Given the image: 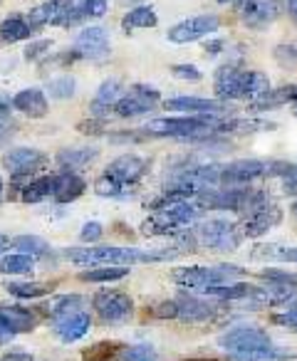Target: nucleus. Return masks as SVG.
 Segmentation results:
<instances>
[{
  "label": "nucleus",
  "instance_id": "nucleus-1",
  "mask_svg": "<svg viewBox=\"0 0 297 361\" xmlns=\"http://www.w3.org/2000/svg\"><path fill=\"white\" fill-rule=\"evenodd\" d=\"M213 92L221 102L250 99L255 102L265 92H270V80L257 70H243L241 65H221L213 75Z\"/></svg>",
  "mask_w": 297,
  "mask_h": 361
},
{
  "label": "nucleus",
  "instance_id": "nucleus-2",
  "mask_svg": "<svg viewBox=\"0 0 297 361\" xmlns=\"http://www.w3.org/2000/svg\"><path fill=\"white\" fill-rule=\"evenodd\" d=\"M62 255L77 265H139V262H162L176 255V250H139V247H111V245H90V247H67Z\"/></svg>",
  "mask_w": 297,
  "mask_h": 361
},
{
  "label": "nucleus",
  "instance_id": "nucleus-3",
  "mask_svg": "<svg viewBox=\"0 0 297 361\" xmlns=\"http://www.w3.org/2000/svg\"><path fill=\"white\" fill-rule=\"evenodd\" d=\"M243 270L236 265H218V267H201V265H191V267H176L171 272L174 282L186 290H201L206 292L208 287H218V285H228L236 277H241Z\"/></svg>",
  "mask_w": 297,
  "mask_h": 361
},
{
  "label": "nucleus",
  "instance_id": "nucleus-4",
  "mask_svg": "<svg viewBox=\"0 0 297 361\" xmlns=\"http://www.w3.org/2000/svg\"><path fill=\"white\" fill-rule=\"evenodd\" d=\"M282 166L275 161H262V159H241L233 164L223 166L221 171V186L233 188V186H248L253 180L265 178L270 173H277Z\"/></svg>",
  "mask_w": 297,
  "mask_h": 361
},
{
  "label": "nucleus",
  "instance_id": "nucleus-5",
  "mask_svg": "<svg viewBox=\"0 0 297 361\" xmlns=\"http://www.w3.org/2000/svg\"><path fill=\"white\" fill-rule=\"evenodd\" d=\"M198 240H201V245H206L208 250L233 252L241 245L243 235L236 223L223 221V218H211V221H203L201 226H198Z\"/></svg>",
  "mask_w": 297,
  "mask_h": 361
},
{
  "label": "nucleus",
  "instance_id": "nucleus-6",
  "mask_svg": "<svg viewBox=\"0 0 297 361\" xmlns=\"http://www.w3.org/2000/svg\"><path fill=\"white\" fill-rule=\"evenodd\" d=\"M92 307L95 312L102 317L104 322H111V324H119V322H126L134 312V302H131L129 295L116 290H102L92 297Z\"/></svg>",
  "mask_w": 297,
  "mask_h": 361
},
{
  "label": "nucleus",
  "instance_id": "nucleus-7",
  "mask_svg": "<svg viewBox=\"0 0 297 361\" xmlns=\"http://www.w3.org/2000/svg\"><path fill=\"white\" fill-rule=\"evenodd\" d=\"M218 346L231 354L236 351H257V349H270L272 339L267 336V331L257 329V326H236V329L226 331V334L218 339Z\"/></svg>",
  "mask_w": 297,
  "mask_h": 361
},
{
  "label": "nucleus",
  "instance_id": "nucleus-8",
  "mask_svg": "<svg viewBox=\"0 0 297 361\" xmlns=\"http://www.w3.org/2000/svg\"><path fill=\"white\" fill-rule=\"evenodd\" d=\"M221 27V20L216 16H193L186 20L176 23L174 27H169L166 37L174 45H188L193 40H201V37L211 35Z\"/></svg>",
  "mask_w": 297,
  "mask_h": 361
},
{
  "label": "nucleus",
  "instance_id": "nucleus-9",
  "mask_svg": "<svg viewBox=\"0 0 297 361\" xmlns=\"http://www.w3.org/2000/svg\"><path fill=\"white\" fill-rule=\"evenodd\" d=\"M159 102V92L149 85H134L119 102L114 104V114L131 119V116H141L149 114V111L157 106Z\"/></svg>",
  "mask_w": 297,
  "mask_h": 361
},
{
  "label": "nucleus",
  "instance_id": "nucleus-10",
  "mask_svg": "<svg viewBox=\"0 0 297 361\" xmlns=\"http://www.w3.org/2000/svg\"><path fill=\"white\" fill-rule=\"evenodd\" d=\"M285 8V0H241L238 3V13H241L243 23L248 27L262 30L267 27Z\"/></svg>",
  "mask_w": 297,
  "mask_h": 361
},
{
  "label": "nucleus",
  "instance_id": "nucleus-11",
  "mask_svg": "<svg viewBox=\"0 0 297 361\" xmlns=\"http://www.w3.org/2000/svg\"><path fill=\"white\" fill-rule=\"evenodd\" d=\"M72 50H75V55L82 57V60H104V57L109 55V35H107L104 27L92 25L77 35Z\"/></svg>",
  "mask_w": 297,
  "mask_h": 361
},
{
  "label": "nucleus",
  "instance_id": "nucleus-12",
  "mask_svg": "<svg viewBox=\"0 0 297 361\" xmlns=\"http://www.w3.org/2000/svg\"><path fill=\"white\" fill-rule=\"evenodd\" d=\"M37 326V317L30 310L16 305L0 307V341L11 339L16 334H28Z\"/></svg>",
  "mask_w": 297,
  "mask_h": 361
},
{
  "label": "nucleus",
  "instance_id": "nucleus-13",
  "mask_svg": "<svg viewBox=\"0 0 297 361\" xmlns=\"http://www.w3.org/2000/svg\"><path fill=\"white\" fill-rule=\"evenodd\" d=\"M47 156L37 149H28V146H20V149H11L3 159V166L11 176L20 178V176H30L32 171H37L40 166H45Z\"/></svg>",
  "mask_w": 297,
  "mask_h": 361
},
{
  "label": "nucleus",
  "instance_id": "nucleus-14",
  "mask_svg": "<svg viewBox=\"0 0 297 361\" xmlns=\"http://www.w3.org/2000/svg\"><path fill=\"white\" fill-rule=\"evenodd\" d=\"M174 302H176V319L178 322H208V319H213V317H218V312H221L218 305L206 302V300H198V297L186 295V292H181Z\"/></svg>",
  "mask_w": 297,
  "mask_h": 361
},
{
  "label": "nucleus",
  "instance_id": "nucleus-15",
  "mask_svg": "<svg viewBox=\"0 0 297 361\" xmlns=\"http://www.w3.org/2000/svg\"><path fill=\"white\" fill-rule=\"evenodd\" d=\"M146 169H149V161L141 159V156H119V159L107 166L104 173L114 176L116 180H121L129 188L134 183H139V178L146 173Z\"/></svg>",
  "mask_w": 297,
  "mask_h": 361
},
{
  "label": "nucleus",
  "instance_id": "nucleus-16",
  "mask_svg": "<svg viewBox=\"0 0 297 361\" xmlns=\"http://www.w3.org/2000/svg\"><path fill=\"white\" fill-rule=\"evenodd\" d=\"M228 102H213L203 97H171L164 102L169 111H181V114H223Z\"/></svg>",
  "mask_w": 297,
  "mask_h": 361
},
{
  "label": "nucleus",
  "instance_id": "nucleus-17",
  "mask_svg": "<svg viewBox=\"0 0 297 361\" xmlns=\"http://www.w3.org/2000/svg\"><path fill=\"white\" fill-rule=\"evenodd\" d=\"M280 221H282V211L277 206H272V203H267L265 208H260V211H255L253 216L246 218V235L260 238L267 231H272Z\"/></svg>",
  "mask_w": 297,
  "mask_h": 361
},
{
  "label": "nucleus",
  "instance_id": "nucleus-18",
  "mask_svg": "<svg viewBox=\"0 0 297 361\" xmlns=\"http://www.w3.org/2000/svg\"><path fill=\"white\" fill-rule=\"evenodd\" d=\"M92 326V319L87 312H72V314L67 317H60V319H55V331L57 336H60L62 341H77L82 339V336L90 331Z\"/></svg>",
  "mask_w": 297,
  "mask_h": 361
},
{
  "label": "nucleus",
  "instance_id": "nucleus-19",
  "mask_svg": "<svg viewBox=\"0 0 297 361\" xmlns=\"http://www.w3.org/2000/svg\"><path fill=\"white\" fill-rule=\"evenodd\" d=\"M97 156H99V149H97V146H70V149L57 151L55 161L65 171H77V169H85V166H90Z\"/></svg>",
  "mask_w": 297,
  "mask_h": 361
},
{
  "label": "nucleus",
  "instance_id": "nucleus-20",
  "mask_svg": "<svg viewBox=\"0 0 297 361\" xmlns=\"http://www.w3.org/2000/svg\"><path fill=\"white\" fill-rule=\"evenodd\" d=\"M124 97V90H121V82L116 80H104L99 85V90H97V97L95 102H92V111L99 116L109 114V111H114V104Z\"/></svg>",
  "mask_w": 297,
  "mask_h": 361
},
{
  "label": "nucleus",
  "instance_id": "nucleus-21",
  "mask_svg": "<svg viewBox=\"0 0 297 361\" xmlns=\"http://www.w3.org/2000/svg\"><path fill=\"white\" fill-rule=\"evenodd\" d=\"M13 106L32 119H40L47 114V97L40 90H23L13 97Z\"/></svg>",
  "mask_w": 297,
  "mask_h": 361
},
{
  "label": "nucleus",
  "instance_id": "nucleus-22",
  "mask_svg": "<svg viewBox=\"0 0 297 361\" xmlns=\"http://www.w3.org/2000/svg\"><path fill=\"white\" fill-rule=\"evenodd\" d=\"M87 183L82 176H77L75 171H65L62 176H57V188H55V201L57 203H72L85 193Z\"/></svg>",
  "mask_w": 297,
  "mask_h": 361
},
{
  "label": "nucleus",
  "instance_id": "nucleus-23",
  "mask_svg": "<svg viewBox=\"0 0 297 361\" xmlns=\"http://www.w3.org/2000/svg\"><path fill=\"white\" fill-rule=\"evenodd\" d=\"M206 295L218 302H241V300H248V297H255L257 287L248 285V282H228V285L208 287Z\"/></svg>",
  "mask_w": 297,
  "mask_h": 361
},
{
  "label": "nucleus",
  "instance_id": "nucleus-24",
  "mask_svg": "<svg viewBox=\"0 0 297 361\" xmlns=\"http://www.w3.org/2000/svg\"><path fill=\"white\" fill-rule=\"evenodd\" d=\"M57 188V176H42V178L30 180L25 188H23L20 198L23 203H42L50 196H55Z\"/></svg>",
  "mask_w": 297,
  "mask_h": 361
},
{
  "label": "nucleus",
  "instance_id": "nucleus-25",
  "mask_svg": "<svg viewBox=\"0 0 297 361\" xmlns=\"http://www.w3.org/2000/svg\"><path fill=\"white\" fill-rule=\"evenodd\" d=\"M35 27L20 16H13V18H6V20L0 23V40L3 42H20V40H28L32 35Z\"/></svg>",
  "mask_w": 297,
  "mask_h": 361
},
{
  "label": "nucleus",
  "instance_id": "nucleus-26",
  "mask_svg": "<svg viewBox=\"0 0 297 361\" xmlns=\"http://www.w3.org/2000/svg\"><path fill=\"white\" fill-rule=\"evenodd\" d=\"M159 18H157V11L149 6H139L134 11H129L124 18H121V27L126 32H134V30H144V27H157Z\"/></svg>",
  "mask_w": 297,
  "mask_h": 361
},
{
  "label": "nucleus",
  "instance_id": "nucleus-27",
  "mask_svg": "<svg viewBox=\"0 0 297 361\" xmlns=\"http://www.w3.org/2000/svg\"><path fill=\"white\" fill-rule=\"evenodd\" d=\"M129 275V267L126 265H104V267H92L77 275V280L82 282H116L124 280Z\"/></svg>",
  "mask_w": 297,
  "mask_h": 361
},
{
  "label": "nucleus",
  "instance_id": "nucleus-28",
  "mask_svg": "<svg viewBox=\"0 0 297 361\" xmlns=\"http://www.w3.org/2000/svg\"><path fill=\"white\" fill-rule=\"evenodd\" d=\"M35 267V255L28 252H13V255L0 257V272L3 275H25Z\"/></svg>",
  "mask_w": 297,
  "mask_h": 361
},
{
  "label": "nucleus",
  "instance_id": "nucleus-29",
  "mask_svg": "<svg viewBox=\"0 0 297 361\" xmlns=\"http://www.w3.org/2000/svg\"><path fill=\"white\" fill-rule=\"evenodd\" d=\"M292 356L287 351H280L275 346L270 349H257V351H236L231 354V361H290Z\"/></svg>",
  "mask_w": 297,
  "mask_h": 361
},
{
  "label": "nucleus",
  "instance_id": "nucleus-30",
  "mask_svg": "<svg viewBox=\"0 0 297 361\" xmlns=\"http://www.w3.org/2000/svg\"><path fill=\"white\" fill-rule=\"evenodd\" d=\"M82 310V297L80 295H60V297H52L50 305H47V312H50L55 319L60 317H67L72 312H80Z\"/></svg>",
  "mask_w": 297,
  "mask_h": 361
},
{
  "label": "nucleus",
  "instance_id": "nucleus-31",
  "mask_svg": "<svg viewBox=\"0 0 297 361\" xmlns=\"http://www.w3.org/2000/svg\"><path fill=\"white\" fill-rule=\"evenodd\" d=\"M95 193L104 198H124L126 193H129V188H126L121 180H116L114 176L102 173L99 178L95 180Z\"/></svg>",
  "mask_w": 297,
  "mask_h": 361
},
{
  "label": "nucleus",
  "instance_id": "nucleus-32",
  "mask_svg": "<svg viewBox=\"0 0 297 361\" xmlns=\"http://www.w3.org/2000/svg\"><path fill=\"white\" fill-rule=\"evenodd\" d=\"M6 290L16 295L18 300H40L50 292V287L35 285V282H6Z\"/></svg>",
  "mask_w": 297,
  "mask_h": 361
},
{
  "label": "nucleus",
  "instance_id": "nucleus-33",
  "mask_svg": "<svg viewBox=\"0 0 297 361\" xmlns=\"http://www.w3.org/2000/svg\"><path fill=\"white\" fill-rule=\"evenodd\" d=\"M13 245L18 247V252H28V255H35V257H42L50 252L47 240H42L37 235H18L13 238Z\"/></svg>",
  "mask_w": 297,
  "mask_h": 361
},
{
  "label": "nucleus",
  "instance_id": "nucleus-34",
  "mask_svg": "<svg viewBox=\"0 0 297 361\" xmlns=\"http://www.w3.org/2000/svg\"><path fill=\"white\" fill-rule=\"evenodd\" d=\"M257 277H260L265 285L297 287V272H287V270H280V267H267V270H262Z\"/></svg>",
  "mask_w": 297,
  "mask_h": 361
},
{
  "label": "nucleus",
  "instance_id": "nucleus-35",
  "mask_svg": "<svg viewBox=\"0 0 297 361\" xmlns=\"http://www.w3.org/2000/svg\"><path fill=\"white\" fill-rule=\"evenodd\" d=\"M253 255H265L272 260L280 262H297V247H287V245H257L253 250Z\"/></svg>",
  "mask_w": 297,
  "mask_h": 361
},
{
  "label": "nucleus",
  "instance_id": "nucleus-36",
  "mask_svg": "<svg viewBox=\"0 0 297 361\" xmlns=\"http://www.w3.org/2000/svg\"><path fill=\"white\" fill-rule=\"evenodd\" d=\"M77 90V82L72 77H57V80L47 82V92L52 99H70Z\"/></svg>",
  "mask_w": 297,
  "mask_h": 361
},
{
  "label": "nucleus",
  "instance_id": "nucleus-37",
  "mask_svg": "<svg viewBox=\"0 0 297 361\" xmlns=\"http://www.w3.org/2000/svg\"><path fill=\"white\" fill-rule=\"evenodd\" d=\"M272 57L280 67H287V70H297V45L295 42H282L272 50Z\"/></svg>",
  "mask_w": 297,
  "mask_h": 361
},
{
  "label": "nucleus",
  "instance_id": "nucleus-38",
  "mask_svg": "<svg viewBox=\"0 0 297 361\" xmlns=\"http://www.w3.org/2000/svg\"><path fill=\"white\" fill-rule=\"evenodd\" d=\"M121 361H159L157 359V351L152 349L149 344H136V346H129L124 354L119 356Z\"/></svg>",
  "mask_w": 297,
  "mask_h": 361
},
{
  "label": "nucleus",
  "instance_id": "nucleus-39",
  "mask_svg": "<svg viewBox=\"0 0 297 361\" xmlns=\"http://www.w3.org/2000/svg\"><path fill=\"white\" fill-rule=\"evenodd\" d=\"M116 349H119V346H114V344H97L85 351V361H104V359H109Z\"/></svg>",
  "mask_w": 297,
  "mask_h": 361
},
{
  "label": "nucleus",
  "instance_id": "nucleus-40",
  "mask_svg": "<svg viewBox=\"0 0 297 361\" xmlns=\"http://www.w3.org/2000/svg\"><path fill=\"white\" fill-rule=\"evenodd\" d=\"M102 235H104V228L97 221L85 223L80 231V240H85V243H97V240H102Z\"/></svg>",
  "mask_w": 297,
  "mask_h": 361
},
{
  "label": "nucleus",
  "instance_id": "nucleus-41",
  "mask_svg": "<svg viewBox=\"0 0 297 361\" xmlns=\"http://www.w3.org/2000/svg\"><path fill=\"white\" fill-rule=\"evenodd\" d=\"M272 322L280 324V326H287V329H292V331H297V307H290V310L272 314Z\"/></svg>",
  "mask_w": 297,
  "mask_h": 361
},
{
  "label": "nucleus",
  "instance_id": "nucleus-42",
  "mask_svg": "<svg viewBox=\"0 0 297 361\" xmlns=\"http://www.w3.org/2000/svg\"><path fill=\"white\" fill-rule=\"evenodd\" d=\"M171 72L176 77H181V80H186V82H201V70L198 67H193V65H174L171 67Z\"/></svg>",
  "mask_w": 297,
  "mask_h": 361
},
{
  "label": "nucleus",
  "instance_id": "nucleus-43",
  "mask_svg": "<svg viewBox=\"0 0 297 361\" xmlns=\"http://www.w3.org/2000/svg\"><path fill=\"white\" fill-rule=\"evenodd\" d=\"M50 50V40H37V42H30V45L25 47V60H30V62H35V60H40L45 52Z\"/></svg>",
  "mask_w": 297,
  "mask_h": 361
},
{
  "label": "nucleus",
  "instance_id": "nucleus-44",
  "mask_svg": "<svg viewBox=\"0 0 297 361\" xmlns=\"http://www.w3.org/2000/svg\"><path fill=\"white\" fill-rule=\"evenodd\" d=\"M16 131H18V124L13 119H0V149L8 144V141L16 136Z\"/></svg>",
  "mask_w": 297,
  "mask_h": 361
},
{
  "label": "nucleus",
  "instance_id": "nucleus-45",
  "mask_svg": "<svg viewBox=\"0 0 297 361\" xmlns=\"http://www.w3.org/2000/svg\"><path fill=\"white\" fill-rule=\"evenodd\" d=\"M87 6V16L90 18H102L109 8V0H85Z\"/></svg>",
  "mask_w": 297,
  "mask_h": 361
},
{
  "label": "nucleus",
  "instance_id": "nucleus-46",
  "mask_svg": "<svg viewBox=\"0 0 297 361\" xmlns=\"http://www.w3.org/2000/svg\"><path fill=\"white\" fill-rule=\"evenodd\" d=\"M0 361H32V356L25 354V351H11V354H6Z\"/></svg>",
  "mask_w": 297,
  "mask_h": 361
},
{
  "label": "nucleus",
  "instance_id": "nucleus-47",
  "mask_svg": "<svg viewBox=\"0 0 297 361\" xmlns=\"http://www.w3.org/2000/svg\"><path fill=\"white\" fill-rule=\"evenodd\" d=\"M285 11L290 16V20L297 25V0H285Z\"/></svg>",
  "mask_w": 297,
  "mask_h": 361
},
{
  "label": "nucleus",
  "instance_id": "nucleus-48",
  "mask_svg": "<svg viewBox=\"0 0 297 361\" xmlns=\"http://www.w3.org/2000/svg\"><path fill=\"white\" fill-rule=\"evenodd\" d=\"M11 106H13V102L0 99V119H8V116H11Z\"/></svg>",
  "mask_w": 297,
  "mask_h": 361
},
{
  "label": "nucleus",
  "instance_id": "nucleus-49",
  "mask_svg": "<svg viewBox=\"0 0 297 361\" xmlns=\"http://www.w3.org/2000/svg\"><path fill=\"white\" fill-rule=\"evenodd\" d=\"M13 245V238H8L6 233H0V252L3 250H8V247Z\"/></svg>",
  "mask_w": 297,
  "mask_h": 361
},
{
  "label": "nucleus",
  "instance_id": "nucleus-50",
  "mask_svg": "<svg viewBox=\"0 0 297 361\" xmlns=\"http://www.w3.org/2000/svg\"><path fill=\"white\" fill-rule=\"evenodd\" d=\"M292 218L297 221V198H295V203H292Z\"/></svg>",
  "mask_w": 297,
  "mask_h": 361
},
{
  "label": "nucleus",
  "instance_id": "nucleus-51",
  "mask_svg": "<svg viewBox=\"0 0 297 361\" xmlns=\"http://www.w3.org/2000/svg\"><path fill=\"white\" fill-rule=\"evenodd\" d=\"M0 203H3V178H0Z\"/></svg>",
  "mask_w": 297,
  "mask_h": 361
},
{
  "label": "nucleus",
  "instance_id": "nucleus-52",
  "mask_svg": "<svg viewBox=\"0 0 297 361\" xmlns=\"http://www.w3.org/2000/svg\"><path fill=\"white\" fill-rule=\"evenodd\" d=\"M292 114H295V119H297V104H292Z\"/></svg>",
  "mask_w": 297,
  "mask_h": 361
},
{
  "label": "nucleus",
  "instance_id": "nucleus-53",
  "mask_svg": "<svg viewBox=\"0 0 297 361\" xmlns=\"http://www.w3.org/2000/svg\"><path fill=\"white\" fill-rule=\"evenodd\" d=\"M221 3H236V0H221Z\"/></svg>",
  "mask_w": 297,
  "mask_h": 361
}]
</instances>
